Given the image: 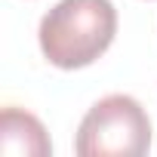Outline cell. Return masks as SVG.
I'll list each match as a JSON object with an SVG mask.
<instances>
[{"instance_id":"3","label":"cell","mask_w":157,"mask_h":157,"mask_svg":"<svg viewBox=\"0 0 157 157\" xmlns=\"http://www.w3.org/2000/svg\"><path fill=\"white\" fill-rule=\"evenodd\" d=\"M0 151L3 154L46 157V154H52V142L34 114L10 105L0 114Z\"/></svg>"},{"instance_id":"2","label":"cell","mask_w":157,"mask_h":157,"mask_svg":"<svg viewBox=\"0 0 157 157\" xmlns=\"http://www.w3.org/2000/svg\"><path fill=\"white\" fill-rule=\"evenodd\" d=\"M151 148L148 111L126 93L99 99L80 120L74 151L80 157H142Z\"/></svg>"},{"instance_id":"1","label":"cell","mask_w":157,"mask_h":157,"mask_svg":"<svg viewBox=\"0 0 157 157\" xmlns=\"http://www.w3.org/2000/svg\"><path fill=\"white\" fill-rule=\"evenodd\" d=\"M117 10L111 0H59L40 19V49L62 71L86 68L114 43Z\"/></svg>"}]
</instances>
